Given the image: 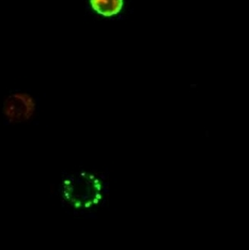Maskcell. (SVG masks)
<instances>
[{
	"mask_svg": "<svg viewBox=\"0 0 249 250\" xmlns=\"http://www.w3.org/2000/svg\"><path fill=\"white\" fill-rule=\"evenodd\" d=\"M61 194L77 211L96 213L109 197V181L103 173L95 171L75 172L62 182Z\"/></svg>",
	"mask_w": 249,
	"mask_h": 250,
	"instance_id": "1",
	"label": "cell"
},
{
	"mask_svg": "<svg viewBox=\"0 0 249 250\" xmlns=\"http://www.w3.org/2000/svg\"><path fill=\"white\" fill-rule=\"evenodd\" d=\"M4 111L11 120H24L31 116L33 102L25 94L12 95L5 103Z\"/></svg>",
	"mask_w": 249,
	"mask_h": 250,
	"instance_id": "2",
	"label": "cell"
},
{
	"mask_svg": "<svg viewBox=\"0 0 249 250\" xmlns=\"http://www.w3.org/2000/svg\"><path fill=\"white\" fill-rule=\"evenodd\" d=\"M92 9L100 15L111 18L121 12L123 0H90Z\"/></svg>",
	"mask_w": 249,
	"mask_h": 250,
	"instance_id": "3",
	"label": "cell"
}]
</instances>
